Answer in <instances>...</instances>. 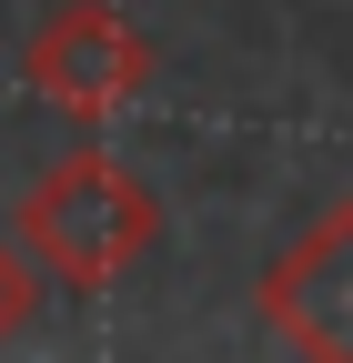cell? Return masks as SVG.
<instances>
[{
    "mask_svg": "<svg viewBox=\"0 0 353 363\" xmlns=\"http://www.w3.org/2000/svg\"><path fill=\"white\" fill-rule=\"evenodd\" d=\"M11 233L30 242V262H40L51 293H111V283H131V272L162 252V202H152V182L121 152L71 142V152H51L30 172Z\"/></svg>",
    "mask_w": 353,
    "mask_h": 363,
    "instance_id": "cell-1",
    "label": "cell"
},
{
    "mask_svg": "<svg viewBox=\"0 0 353 363\" xmlns=\"http://www.w3.org/2000/svg\"><path fill=\"white\" fill-rule=\"evenodd\" d=\"M21 81H30V101H51L61 121L101 131V121H121V111L152 91V40L131 30L111 0H61V11L30 21Z\"/></svg>",
    "mask_w": 353,
    "mask_h": 363,
    "instance_id": "cell-2",
    "label": "cell"
},
{
    "mask_svg": "<svg viewBox=\"0 0 353 363\" xmlns=\"http://www.w3.org/2000/svg\"><path fill=\"white\" fill-rule=\"evenodd\" d=\"M252 313L293 363H353V192L252 272Z\"/></svg>",
    "mask_w": 353,
    "mask_h": 363,
    "instance_id": "cell-3",
    "label": "cell"
},
{
    "mask_svg": "<svg viewBox=\"0 0 353 363\" xmlns=\"http://www.w3.org/2000/svg\"><path fill=\"white\" fill-rule=\"evenodd\" d=\"M30 313H40V262H30L21 233H0V353L30 333Z\"/></svg>",
    "mask_w": 353,
    "mask_h": 363,
    "instance_id": "cell-4",
    "label": "cell"
}]
</instances>
